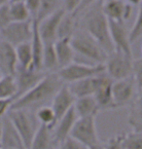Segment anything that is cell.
<instances>
[{
    "label": "cell",
    "mask_w": 142,
    "mask_h": 149,
    "mask_svg": "<svg viewBox=\"0 0 142 149\" xmlns=\"http://www.w3.org/2000/svg\"><path fill=\"white\" fill-rule=\"evenodd\" d=\"M77 119V114L74 110V107H72L67 113L63 115L57 122L54 129L52 130V134L54 140L58 146L62 144L66 139L70 137L71 131Z\"/></svg>",
    "instance_id": "cell-16"
},
{
    "label": "cell",
    "mask_w": 142,
    "mask_h": 149,
    "mask_svg": "<svg viewBox=\"0 0 142 149\" xmlns=\"http://www.w3.org/2000/svg\"><path fill=\"white\" fill-rule=\"evenodd\" d=\"M70 137L87 147L99 142L96 117L78 118L72 129Z\"/></svg>",
    "instance_id": "cell-8"
},
{
    "label": "cell",
    "mask_w": 142,
    "mask_h": 149,
    "mask_svg": "<svg viewBox=\"0 0 142 149\" xmlns=\"http://www.w3.org/2000/svg\"><path fill=\"white\" fill-rule=\"evenodd\" d=\"M62 8V0H41V7L35 19L40 22L50 15Z\"/></svg>",
    "instance_id": "cell-30"
},
{
    "label": "cell",
    "mask_w": 142,
    "mask_h": 149,
    "mask_svg": "<svg viewBox=\"0 0 142 149\" xmlns=\"http://www.w3.org/2000/svg\"><path fill=\"white\" fill-rule=\"evenodd\" d=\"M64 15L65 11L62 8L38 22L39 33L44 44H54L57 41L58 26Z\"/></svg>",
    "instance_id": "cell-12"
},
{
    "label": "cell",
    "mask_w": 142,
    "mask_h": 149,
    "mask_svg": "<svg viewBox=\"0 0 142 149\" xmlns=\"http://www.w3.org/2000/svg\"><path fill=\"white\" fill-rule=\"evenodd\" d=\"M63 85L64 83L60 80L57 72L47 73L29 92L14 100L11 109H24L35 112L38 108L52 103L53 98Z\"/></svg>",
    "instance_id": "cell-1"
},
{
    "label": "cell",
    "mask_w": 142,
    "mask_h": 149,
    "mask_svg": "<svg viewBox=\"0 0 142 149\" xmlns=\"http://www.w3.org/2000/svg\"><path fill=\"white\" fill-rule=\"evenodd\" d=\"M102 10L108 21L126 22L132 14V6L125 0H104Z\"/></svg>",
    "instance_id": "cell-13"
},
{
    "label": "cell",
    "mask_w": 142,
    "mask_h": 149,
    "mask_svg": "<svg viewBox=\"0 0 142 149\" xmlns=\"http://www.w3.org/2000/svg\"><path fill=\"white\" fill-rule=\"evenodd\" d=\"M55 50L57 58L58 70L69 65L72 63H74L76 53H75L74 49L72 48V45L70 43V38L57 39L55 42Z\"/></svg>",
    "instance_id": "cell-20"
},
{
    "label": "cell",
    "mask_w": 142,
    "mask_h": 149,
    "mask_svg": "<svg viewBox=\"0 0 142 149\" xmlns=\"http://www.w3.org/2000/svg\"><path fill=\"white\" fill-rule=\"evenodd\" d=\"M42 69L46 73H55L58 71V63L55 50V43L44 44Z\"/></svg>",
    "instance_id": "cell-25"
},
{
    "label": "cell",
    "mask_w": 142,
    "mask_h": 149,
    "mask_svg": "<svg viewBox=\"0 0 142 149\" xmlns=\"http://www.w3.org/2000/svg\"><path fill=\"white\" fill-rule=\"evenodd\" d=\"M9 10L12 22H26L31 19V17L24 2L9 3Z\"/></svg>",
    "instance_id": "cell-31"
},
{
    "label": "cell",
    "mask_w": 142,
    "mask_h": 149,
    "mask_svg": "<svg viewBox=\"0 0 142 149\" xmlns=\"http://www.w3.org/2000/svg\"><path fill=\"white\" fill-rule=\"evenodd\" d=\"M11 22H12V19L10 16L9 3H8L0 8V30L5 29Z\"/></svg>",
    "instance_id": "cell-35"
},
{
    "label": "cell",
    "mask_w": 142,
    "mask_h": 149,
    "mask_svg": "<svg viewBox=\"0 0 142 149\" xmlns=\"http://www.w3.org/2000/svg\"><path fill=\"white\" fill-rule=\"evenodd\" d=\"M102 74V73H101ZM101 74H98L96 76L87 78L84 80H80L77 82L66 84L68 86L70 92L76 98L89 97V95H94L96 93L97 87L100 82V76Z\"/></svg>",
    "instance_id": "cell-19"
},
{
    "label": "cell",
    "mask_w": 142,
    "mask_h": 149,
    "mask_svg": "<svg viewBox=\"0 0 142 149\" xmlns=\"http://www.w3.org/2000/svg\"><path fill=\"white\" fill-rule=\"evenodd\" d=\"M104 0H81V3H80V6L79 8L77 9V11L73 14L74 17L78 18L81 14H82L86 9H88L89 7H91V5L97 3V2H103Z\"/></svg>",
    "instance_id": "cell-40"
},
{
    "label": "cell",
    "mask_w": 142,
    "mask_h": 149,
    "mask_svg": "<svg viewBox=\"0 0 142 149\" xmlns=\"http://www.w3.org/2000/svg\"><path fill=\"white\" fill-rule=\"evenodd\" d=\"M2 76H3V74H2V72L0 71V79H1V78H2Z\"/></svg>",
    "instance_id": "cell-48"
},
{
    "label": "cell",
    "mask_w": 142,
    "mask_h": 149,
    "mask_svg": "<svg viewBox=\"0 0 142 149\" xmlns=\"http://www.w3.org/2000/svg\"><path fill=\"white\" fill-rule=\"evenodd\" d=\"M29 149H58L53 137L52 130L45 126H39Z\"/></svg>",
    "instance_id": "cell-23"
},
{
    "label": "cell",
    "mask_w": 142,
    "mask_h": 149,
    "mask_svg": "<svg viewBox=\"0 0 142 149\" xmlns=\"http://www.w3.org/2000/svg\"><path fill=\"white\" fill-rule=\"evenodd\" d=\"M7 116L21 136L26 148L29 149L40 126L36 120L34 112L24 109H11Z\"/></svg>",
    "instance_id": "cell-4"
},
{
    "label": "cell",
    "mask_w": 142,
    "mask_h": 149,
    "mask_svg": "<svg viewBox=\"0 0 142 149\" xmlns=\"http://www.w3.org/2000/svg\"><path fill=\"white\" fill-rule=\"evenodd\" d=\"M70 43L76 55H80L93 64H104L108 55L101 46L84 29H79L70 38Z\"/></svg>",
    "instance_id": "cell-3"
},
{
    "label": "cell",
    "mask_w": 142,
    "mask_h": 149,
    "mask_svg": "<svg viewBox=\"0 0 142 149\" xmlns=\"http://www.w3.org/2000/svg\"><path fill=\"white\" fill-rule=\"evenodd\" d=\"M18 67L21 68H33V56L30 42L19 45L15 48Z\"/></svg>",
    "instance_id": "cell-27"
},
{
    "label": "cell",
    "mask_w": 142,
    "mask_h": 149,
    "mask_svg": "<svg viewBox=\"0 0 142 149\" xmlns=\"http://www.w3.org/2000/svg\"><path fill=\"white\" fill-rule=\"evenodd\" d=\"M114 81L103 72L100 76V82L93 97L99 107V110L116 109L112 95V85Z\"/></svg>",
    "instance_id": "cell-14"
},
{
    "label": "cell",
    "mask_w": 142,
    "mask_h": 149,
    "mask_svg": "<svg viewBox=\"0 0 142 149\" xmlns=\"http://www.w3.org/2000/svg\"><path fill=\"white\" fill-rule=\"evenodd\" d=\"M24 4L30 14L31 19H35L40 11L41 0H24Z\"/></svg>",
    "instance_id": "cell-36"
},
{
    "label": "cell",
    "mask_w": 142,
    "mask_h": 149,
    "mask_svg": "<svg viewBox=\"0 0 142 149\" xmlns=\"http://www.w3.org/2000/svg\"><path fill=\"white\" fill-rule=\"evenodd\" d=\"M123 143L126 149H142V134L130 132L123 134Z\"/></svg>",
    "instance_id": "cell-32"
},
{
    "label": "cell",
    "mask_w": 142,
    "mask_h": 149,
    "mask_svg": "<svg viewBox=\"0 0 142 149\" xmlns=\"http://www.w3.org/2000/svg\"><path fill=\"white\" fill-rule=\"evenodd\" d=\"M73 107L78 118L96 117L98 111H100L93 95L76 98Z\"/></svg>",
    "instance_id": "cell-22"
},
{
    "label": "cell",
    "mask_w": 142,
    "mask_h": 149,
    "mask_svg": "<svg viewBox=\"0 0 142 149\" xmlns=\"http://www.w3.org/2000/svg\"><path fill=\"white\" fill-rule=\"evenodd\" d=\"M103 72H105L104 64H88L74 61L69 65L60 68L57 73L63 83L70 84L96 76Z\"/></svg>",
    "instance_id": "cell-5"
},
{
    "label": "cell",
    "mask_w": 142,
    "mask_h": 149,
    "mask_svg": "<svg viewBox=\"0 0 142 149\" xmlns=\"http://www.w3.org/2000/svg\"><path fill=\"white\" fill-rule=\"evenodd\" d=\"M58 149H89V147L75 140L72 137H68L58 146Z\"/></svg>",
    "instance_id": "cell-37"
},
{
    "label": "cell",
    "mask_w": 142,
    "mask_h": 149,
    "mask_svg": "<svg viewBox=\"0 0 142 149\" xmlns=\"http://www.w3.org/2000/svg\"><path fill=\"white\" fill-rule=\"evenodd\" d=\"M133 57L114 51L105 61V72L113 81L126 79L132 75Z\"/></svg>",
    "instance_id": "cell-6"
},
{
    "label": "cell",
    "mask_w": 142,
    "mask_h": 149,
    "mask_svg": "<svg viewBox=\"0 0 142 149\" xmlns=\"http://www.w3.org/2000/svg\"><path fill=\"white\" fill-rule=\"evenodd\" d=\"M9 3V0H0V8Z\"/></svg>",
    "instance_id": "cell-45"
},
{
    "label": "cell",
    "mask_w": 142,
    "mask_h": 149,
    "mask_svg": "<svg viewBox=\"0 0 142 149\" xmlns=\"http://www.w3.org/2000/svg\"><path fill=\"white\" fill-rule=\"evenodd\" d=\"M13 100H0V120L8 114L12 106Z\"/></svg>",
    "instance_id": "cell-41"
},
{
    "label": "cell",
    "mask_w": 142,
    "mask_h": 149,
    "mask_svg": "<svg viewBox=\"0 0 142 149\" xmlns=\"http://www.w3.org/2000/svg\"><path fill=\"white\" fill-rule=\"evenodd\" d=\"M81 0H62V9L66 14H73L79 8Z\"/></svg>",
    "instance_id": "cell-39"
},
{
    "label": "cell",
    "mask_w": 142,
    "mask_h": 149,
    "mask_svg": "<svg viewBox=\"0 0 142 149\" xmlns=\"http://www.w3.org/2000/svg\"><path fill=\"white\" fill-rule=\"evenodd\" d=\"M1 149H5V148H2V147H1Z\"/></svg>",
    "instance_id": "cell-49"
},
{
    "label": "cell",
    "mask_w": 142,
    "mask_h": 149,
    "mask_svg": "<svg viewBox=\"0 0 142 149\" xmlns=\"http://www.w3.org/2000/svg\"><path fill=\"white\" fill-rule=\"evenodd\" d=\"M34 114L40 126H45L53 130L57 124V117L51 105H46L38 108L37 110H35Z\"/></svg>",
    "instance_id": "cell-28"
},
{
    "label": "cell",
    "mask_w": 142,
    "mask_h": 149,
    "mask_svg": "<svg viewBox=\"0 0 142 149\" xmlns=\"http://www.w3.org/2000/svg\"><path fill=\"white\" fill-rule=\"evenodd\" d=\"M136 98L142 103V89L137 90V94H136Z\"/></svg>",
    "instance_id": "cell-44"
},
{
    "label": "cell",
    "mask_w": 142,
    "mask_h": 149,
    "mask_svg": "<svg viewBox=\"0 0 142 149\" xmlns=\"http://www.w3.org/2000/svg\"><path fill=\"white\" fill-rule=\"evenodd\" d=\"M18 67L15 47L0 39V71L3 75L14 76Z\"/></svg>",
    "instance_id": "cell-18"
},
{
    "label": "cell",
    "mask_w": 142,
    "mask_h": 149,
    "mask_svg": "<svg viewBox=\"0 0 142 149\" xmlns=\"http://www.w3.org/2000/svg\"><path fill=\"white\" fill-rule=\"evenodd\" d=\"M32 37V19L26 22H12L0 30V39L17 47L30 42Z\"/></svg>",
    "instance_id": "cell-7"
},
{
    "label": "cell",
    "mask_w": 142,
    "mask_h": 149,
    "mask_svg": "<svg viewBox=\"0 0 142 149\" xmlns=\"http://www.w3.org/2000/svg\"><path fill=\"white\" fill-rule=\"evenodd\" d=\"M0 146L5 149H26L21 136L7 115L2 119V136Z\"/></svg>",
    "instance_id": "cell-17"
},
{
    "label": "cell",
    "mask_w": 142,
    "mask_h": 149,
    "mask_svg": "<svg viewBox=\"0 0 142 149\" xmlns=\"http://www.w3.org/2000/svg\"><path fill=\"white\" fill-rule=\"evenodd\" d=\"M140 38H142V3L139 5L136 19L130 30V40L132 44Z\"/></svg>",
    "instance_id": "cell-33"
},
{
    "label": "cell",
    "mask_w": 142,
    "mask_h": 149,
    "mask_svg": "<svg viewBox=\"0 0 142 149\" xmlns=\"http://www.w3.org/2000/svg\"><path fill=\"white\" fill-rule=\"evenodd\" d=\"M19 2H24V0H9V3H19Z\"/></svg>",
    "instance_id": "cell-46"
},
{
    "label": "cell",
    "mask_w": 142,
    "mask_h": 149,
    "mask_svg": "<svg viewBox=\"0 0 142 149\" xmlns=\"http://www.w3.org/2000/svg\"><path fill=\"white\" fill-rule=\"evenodd\" d=\"M31 45L32 56H33V68L37 70H42V58L44 52V42L39 33L38 22L32 19V37L30 40Z\"/></svg>",
    "instance_id": "cell-21"
},
{
    "label": "cell",
    "mask_w": 142,
    "mask_h": 149,
    "mask_svg": "<svg viewBox=\"0 0 142 149\" xmlns=\"http://www.w3.org/2000/svg\"><path fill=\"white\" fill-rule=\"evenodd\" d=\"M109 29L114 51L133 57L132 43L130 40V30L126 22L109 21Z\"/></svg>",
    "instance_id": "cell-11"
},
{
    "label": "cell",
    "mask_w": 142,
    "mask_h": 149,
    "mask_svg": "<svg viewBox=\"0 0 142 149\" xmlns=\"http://www.w3.org/2000/svg\"><path fill=\"white\" fill-rule=\"evenodd\" d=\"M104 147L105 149H126L123 143V134L110 137Z\"/></svg>",
    "instance_id": "cell-38"
},
{
    "label": "cell",
    "mask_w": 142,
    "mask_h": 149,
    "mask_svg": "<svg viewBox=\"0 0 142 149\" xmlns=\"http://www.w3.org/2000/svg\"><path fill=\"white\" fill-rule=\"evenodd\" d=\"M75 100L76 97L70 92L68 86L64 84L57 93L51 103V106L57 117V122L73 107Z\"/></svg>",
    "instance_id": "cell-15"
},
{
    "label": "cell",
    "mask_w": 142,
    "mask_h": 149,
    "mask_svg": "<svg viewBox=\"0 0 142 149\" xmlns=\"http://www.w3.org/2000/svg\"><path fill=\"white\" fill-rule=\"evenodd\" d=\"M141 51H142V48H141Z\"/></svg>",
    "instance_id": "cell-51"
},
{
    "label": "cell",
    "mask_w": 142,
    "mask_h": 149,
    "mask_svg": "<svg viewBox=\"0 0 142 149\" xmlns=\"http://www.w3.org/2000/svg\"><path fill=\"white\" fill-rule=\"evenodd\" d=\"M0 149H1V146H0Z\"/></svg>",
    "instance_id": "cell-50"
},
{
    "label": "cell",
    "mask_w": 142,
    "mask_h": 149,
    "mask_svg": "<svg viewBox=\"0 0 142 149\" xmlns=\"http://www.w3.org/2000/svg\"><path fill=\"white\" fill-rule=\"evenodd\" d=\"M137 94V87L132 76L126 79L114 81L112 85V95L116 108L130 105Z\"/></svg>",
    "instance_id": "cell-9"
},
{
    "label": "cell",
    "mask_w": 142,
    "mask_h": 149,
    "mask_svg": "<svg viewBox=\"0 0 142 149\" xmlns=\"http://www.w3.org/2000/svg\"><path fill=\"white\" fill-rule=\"evenodd\" d=\"M132 78L137 87V90L142 89V58L133 61Z\"/></svg>",
    "instance_id": "cell-34"
},
{
    "label": "cell",
    "mask_w": 142,
    "mask_h": 149,
    "mask_svg": "<svg viewBox=\"0 0 142 149\" xmlns=\"http://www.w3.org/2000/svg\"><path fill=\"white\" fill-rule=\"evenodd\" d=\"M1 136H2V119L0 120V141H1Z\"/></svg>",
    "instance_id": "cell-47"
},
{
    "label": "cell",
    "mask_w": 142,
    "mask_h": 149,
    "mask_svg": "<svg viewBox=\"0 0 142 149\" xmlns=\"http://www.w3.org/2000/svg\"><path fill=\"white\" fill-rule=\"evenodd\" d=\"M125 1H127L130 5H140L142 3V0H125Z\"/></svg>",
    "instance_id": "cell-43"
},
{
    "label": "cell",
    "mask_w": 142,
    "mask_h": 149,
    "mask_svg": "<svg viewBox=\"0 0 142 149\" xmlns=\"http://www.w3.org/2000/svg\"><path fill=\"white\" fill-rule=\"evenodd\" d=\"M17 95V85L12 75H3L0 79V100H13Z\"/></svg>",
    "instance_id": "cell-29"
},
{
    "label": "cell",
    "mask_w": 142,
    "mask_h": 149,
    "mask_svg": "<svg viewBox=\"0 0 142 149\" xmlns=\"http://www.w3.org/2000/svg\"><path fill=\"white\" fill-rule=\"evenodd\" d=\"M46 74L47 73L42 70H37L32 67L31 68L17 67L16 73L14 75L17 85V95L14 100L29 92L33 87H35L43 79Z\"/></svg>",
    "instance_id": "cell-10"
},
{
    "label": "cell",
    "mask_w": 142,
    "mask_h": 149,
    "mask_svg": "<svg viewBox=\"0 0 142 149\" xmlns=\"http://www.w3.org/2000/svg\"><path fill=\"white\" fill-rule=\"evenodd\" d=\"M127 123L132 129V132L142 134V103L136 97L130 104Z\"/></svg>",
    "instance_id": "cell-24"
},
{
    "label": "cell",
    "mask_w": 142,
    "mask_h": 149,
    "mask_svg": "<svg viewBox=\"0 0 142 149\" xmlns=\"http://www.w3.org/2000/svg\"><path fill=\"white\" fill-rule=\"evenodd\" d=\"M89 149H105V147H104V145L99 141L98 143H96V144H94V145L90 146Z\"/></svg>",
    "instance_id": "cell-42"
},
{
    "label": "cell",
    "mask_w": 142,
    "mask_h": 149,
    "mask_svg": "<svg viewBox=\"0 0 142 149\" xmlns=\"http://www.w3.org/2000/svg\"><path fill=\"white\" fill-rule=\"evenodd\" d=\"M102 3L97 2L86 9L78 17L79 29L87 31L109 56L114 52V46L111 40L109 21L102 10Z\"/></svg>",
    "instance_id": "cell-2"
},
{
    "label": "cell",
    "mask_w": 142,
    "mask_h": 149,
    "mask_svg": "<svg viewBox=\"0 0 142 149\" xmlns=\"http://www.w3.org/2000/svg\"><path fill=\"white\" fill-rule=\"evenodd\" d=\"M78 18L74 17L72 14H66L63 16L58 26L57 30V39L62 38H71L75 31L78 29Z\"/></svg>",
    "instance_id": "cell-26"
}]
</instances>
